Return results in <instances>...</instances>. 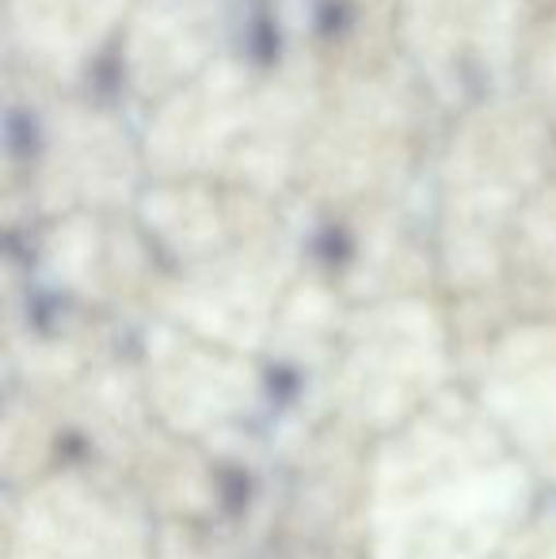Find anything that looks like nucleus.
I'll list each match as a JSON object with an SVG mask.
<instances>
[{"label":"nucleus","mask_w":556,"mask_h":559,"mask_svg":"<svg viewBox=\"0 0 556 559\" xmlns=\"http://www.w3.org/2000/svg\"><path fill=\"white\" fill-rule=\"evenodd\" d=\"M389 472L381 502L393 510L381 530L393 533V552L409 559L419 545V559H476L507 530L504 522L522 491L511 464L499 461L473 427L458 430L446 468L416 449L412 461L389 464Z\"/></svg>","instance_id":"obj_1"}]
</instances>
